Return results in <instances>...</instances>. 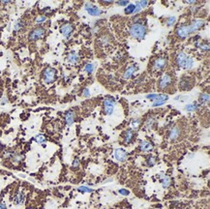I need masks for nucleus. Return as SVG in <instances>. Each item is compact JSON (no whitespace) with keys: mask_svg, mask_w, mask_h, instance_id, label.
I'll return each instance as SVG.
<instances>
[{"mask_svg":"<svg viewBox=\"0 0 210 209\" xmlns=\"http://www.w3.org/2000/svg\"><path fill=\"white\" fill-rule=\"evenodd\" d=\"M129 33L132 37L137 39L138 41H141L144 39L147 33V27L142 21L133 22L129 28Z\"/></svg>","mask_w":210,"mask_h":209,"instance_id":"obj_1","label":"nucleus"},{"mask_svg":"<svg viewBox=\"0 0 210 209\" xmlns=\"http://www.w3.org/2000/svg\"><path fill=\"white\" fill-rule=\"evenodd\" d=\"M175 63L179 68L184 70H190L193 68L194 66V59L193 58L186 54L183 52H180L176 54L175 56Z\"/></svg>","mask_w":210,"mask_h":209,"instance_id":"obj_2","label":"nucleus"},{"mask_svg":"<svg viewBox=\"0 0 210 209\" xmlns=\"http://www.w3.org/2000/svg\"><path fill=\"white\" fill-rule=\"evenodd\" d=\"M56 77H57V71L54 68L48 67L43 72V80H44L46 84H50L54 82L56 79Z\"/></svg>","mask_w":210,"mask_h":209,"instance_id":"obj_3","label":"nucleus"},{"mask_svg":"<svg viewBox=\"0 0 210 209\" xmlns=\"http://www.w3.org/2000/svg\"><path fill=\"white\" fill-rule=\"evenodd\" d=\"M172 81H173L172 76L169 73H166L158 80V88L160 90H165V89L169 88L172 84Z\"/></svg>","mask_w":210,"mask_h":209,"instance_id":"obj_4","label":"nucleus"},{"mask_svg":"<svg viewBox=\"0 0 210 209\" xmlns=\"http://www.w3.org/2000/svg\"><path fill=\"white\" fill-rule=\"evenodd\" d=\"M45 34H46V29L44 28V27L37 26L30 31L28 39L31 42H35V41H38V40H40V39H42L45 36Z\"/></svg>","mask_w":210,"mask_h":209,"instance_id":"obj_5","label":"nucleus"},{"mask_svg":"<svg viewBox=\"0 0 210 209\" xmlns=\"http://www.w3.org/2000/svg\"><path fill=\"white\" fill-rule=\"evenodd\" d=\"M103 104H104L105 114L111 115L112 113H113L114 107L116 106V101L113 98H111V97H107L106 99H104Z\"/></svg>","mask_w":210,"mask_h":209,"instance_id":"obj_6","label":"nucleus"},{"mask_svg":"<svg viewBox=\"0 0 210 209\" xmlns=\"http://www.w3.org/2000/svg\"><path fill=\"white\" fill-rule=\"evenodd\" d=\"M178 86H179V89L182 91L191 90L194 86V79L190 77H186V76L181 77Z\"/></svg>","mask_w":210,"mask_h":209,"instance_id":"obj_7","label":"nucleus"},{"mask_svg":"<svg viewBox=\"0 0 210 209\" xmlns=\"http://www.w3.org/2000/svg\"><path fill=\"white\" fill-rule=\"evenodd\" d=\"M168 65V60L165 57H158L152 62V69L153 71H162L166 68V66Z\"/></svg>","mask_w":210,"mask_h":209,"instance_id":"obj_8","label":"nucleus"},{"mask_svg":"<svg viewBox=\"0 0 210 209\" xmlns=\"http://www.w3.org/2000/svg\"><path fill=\"white\" fill-rule=\"evenodd\" d=\"M84 9L85 11L87 12V13L90 15H93V17H99V15H101L103 14V11L99 9L98 7L95 6L94 4H92V3H85V5H84Z\"/></svg>","mask_w":210,"mask_h":209,"instance_id":"obj_9","label":"nucleus"},{"mask_svg":"<svg viewBox=\"0 0 210 209\" xmlns=\"http://www.w3.org/2000/svg\"><path fill=\"white\" fill-rule=\"evenodd\" d=\"M205 25V21L203 19H194V21L188 24V27H189V30H190V33H195L197 32V30H200L201 27H203Z\"/></svg>","mask_w":210,"mask_h":209,"instance_id":"obj_10","label":"nucleus"},{"mask_svg":"<svg viewBox=\"0 0 210 209\" xmlns=\"http://www.w3.org/2000/svg\"><path fill=\"white\" fill-rule=\"evenodd\" d=\"M175 33H176V36L179 39H181V40H184V39L189 37V35L191 34V33H190L188 24H184V25L178 26L176 31H175Z\"/></svg>","mask_w":210,"mask_h":209,"instance_id":"obj_11","label":"nucleus"},{"mask_svg":"<svg viewBox=\"0 0 210 209\" xmlns=\"http://www.w3.org/2000/svg\"><path fill=\"white\" fill-rule=\"evenodd\" d=\"M73 31H74V26L71 23H64V24L60 27V32L64 36L65 39H69L71 37Z\"/></svg>","mask_w":210,"mask_h":209,"instance_id":"obj_12","label":"nucleus"},{"mask_svg":"<svg viewBox=\"0 0 210 209\" xmlns=\"http://www.w3.org/2000/svg\"><path fill=\"white\" fill-rule=\"evenodd\" d=\"M138 69H139L138 64H132V65H130L129 67H128L125 70V72H124V74H123V79H131V77H133L134 74L136 73V71H138Z\"/></svg>","mask_w":210,"mask_h":209,"instance_id":"obj_13","label":"nucleus"},{"mask_svg":"<svg viewBox=\"0 0 210 209\" xmlns=\"http://www.w3.org/2000/svg\"><path fill=\"white\" fill-rule=\"evenodd\" d=\"M181 135V130L178 126H173L169 132V138L172 141H175L179 138Z\"/></svg>","mask_w":210,"mask_h":209,"instance_id":"obj_14","label":"nucleus"},{"mask_svg":"<svg viewBox=\"0 0 210 209\" xmlns=\"http://www.w3.org/2000/svg\"><path fill=\"white\" fill-rule=\"evenodd\" d=\"M128 153L122 148H116L114 151V158L118 162H125L127 160Z\"/></svg>","mask_w":210,"mask_h":209,"instance_id":"obj_15","label":"nucleus"},{"mask_svg":"<svg viewBox=\"0 0 210 209\" xmlns=\"http://www.w3.org/2000/svg\"><path fill=\"white\" fill-rule=\"evenodd\" d=\"M139 148L141 151H142V152H150V151L153 150V144L150 141H139Z\"/></svg>","mask_w":210,"mask_h":209,"instance_id":"obj_16","label":"nucleus"},{"mask_svg":"<svg viewBox=\"0 0 210 209\" xmlns=\"http://www.w3.org/2000/svg\"><path fill=\"white\" fill-rule=\"evenodd\" d=\"M64 117H65L66 124H67L68 126H71L72 124L75 122V120H76V112L74 111V110H70L68 111H66Z\"/></svg>","mask_w":210,"mask_h":209,"instance_id":"obj_17","label":"nucleus"},{"mask_svg":"<svg viewBox=\"0 0 210 209\" xmlns=\"http://www.w3.org/2000/svg\"><path fill=\"white\" fill-rule=\"evenodd\" d=\"M146 98L149 100L154 101H167L169 99V96L167 94H157V93H153V94H147Z\"/></svg>","mask_w":210,"mask_h":209,"instance_id":"obj_18","label":"nucleus"},{"mask_svg":"<svg viewBox=\"0 0 210 209\" xmlns=\"http://www.w3.org/2000/svg\"><path fill=\"white\" fill-rule=\"evenodd\" d=\"M135 135H136V133L134 130H132V129L126 130L125 134H124V142H125L126 144H129V143L133 141V139L135 138Z\"/></svg>","mask_w":210,"mask_h":209,"instance_id":"obj_19","label":"nucleus"},{"mask_svg":"<svg viewBox=\"0 0 210 209\" xmlns=\"http://www.w3.org/2000/svg\"><path fill=\"white\" fill-rule=\"evenodd\" d=\"M25 200V194L23 192H18L14 196V202L17 205H21L24 202Z\"/></svg>","mask_w":210,"mask_h":209,"instance_id":"obj_20","label":"nucleus"},{"mask_svg":"<svg viewBox=\"0 0 210 209\" xmlns=\"http://www.w3.org/2000/svg\"><path fill=\"white\" fill-rule=\"evenodd\" d=\"M147 5H148V1H145V0H142V1H138L135 5L134 14H139L142 9L146 8Z\"/></svg>","mask_w":210,"mask_h":209,"instance_id":"obj_21","label":"nucleus"},{"mask_svg":"<svg viewBox=\"0 0 210 209\" xmlns=\"http://www.w3.org/2000/svg\"><path fill=\"white\" fill-rule=\"evenodd\" d=\"M159 178H160V181H161V183H162V186L164 188H169V186H170L172 180H170V178L168 175H166V174H160Z\"/></svg>","mask_w":210,"mask_h":209,"instance_id":"obj_22","label":"nucleus"},{"mask_svg":"<svg viewBox=\"0 0 210 209\" xmlns=\"http://www.w3.org/2000/svg\"><path fill=\"white\" fill-rule=\"evenodd\" d=\"M80 60V57L79 55L76 53V52H71L70 54H68V56H67V61L69 62V63H71V64H77V62H79Z\"/></svg>","mask_w":210,"mask_h":209,"instance_id":"obj_23","label":"nucleus"},{"mask_svg":"<svg viewBox=\"0 0 210 209\" xmlns=\"http://www.w3.org/2000/svg\"><path fill=\"white\" fill-rule=\"evenodd\" d=\"M155 122H156V118H155L154 115L148 116L145 121V128H147V129H152L153 126L155 125Z\"/></svg>","mask_w":210,"mask_h":209,"instance_id":"obj_24","label":"nucleus"},{"mask_svg":"<svg viewBox=\"0 0 210 209\" xmlns=\"http://www.w3.org/2000/svg\"><path fill=\"white\" fill-rule=\"evenodd\" d=\"M200 108V104L197 102H194L192 104H188L185 106V110L187 111H195Z\"/></svg>","mask_w":210,"mask_h":209,"instance_id":"obj_25","label":"nucleus"},{"mask_svg":"<svg viewBox=\"0 0 210 209\" xmlns=\"http://www.w3.org/2000/svg\"><path fill=\"white\" fill-rule=\"evenodd\" d=\"M210 101V96L208 93H201L200 95V98H199V102L201 104H208Z\"/></svg>","mask_w":210,"mask_h":209,"instance_id":"obj_26","label":"nucleus"},{"mask_svg":"<svg viewBox=\"0 0 210 209\" xmlns=\"http://www.w3.org/2000/svg\"><path fill=\"white\" fill-rule=\"evenodd\" d=\"M156 161H157V158L155 155H148L146 158V164L148 166H153L155 164H156Z\"/></svg>","mask_w":210,"mask_h":209,"instance_id":"obj_27","label":"nucleus"},{"mask_svg":"<svg viewBox=\"0 0 210 209\" xmlns=\"http://www.w3.org/2000/svg\"><path fill=\"white\" fill-rule=\"evenodd\" d=\"M23 158H24V157H23V155L15 152V153L14 154L13 158H12L11 160H12V162L14 163V164H18V163H21V162L23 160Z\"/></svg>","mask_w":210,"mask_h":209,"instance_id":"obj_28","label":"nucleus"},{"mask_svg":"<svg viewBox=\"0 0 210 209\" xmlns=\"http://www.w3.org/2000/svg\"><path fill=\"white\" fill-rule=\"evenodd\" d=\"M131 126H132V130H138L139 126H141V119L139 118H134L131 121Z\"/></svg>","mask_w":210,"mask_h":209,"instance_id":"obj_29","label":"nucleus"},{"mask_svg":"<svg viewBox=\"0 0 210 209\" xmlns=\"http://www.w3.org/2000/svg\"><path fill=\"white\" fill-rule=\"evenodd\" d=\"M99 41L101 43V45H102L103 46H107L110 45V43H111V39L108 38L107 35H104V36H102L100 39H99Z\"/></svg>","mask_w":210,"mask_h":209,"instance_id":"obj_30","label":"nucleus"},{"mask_svg":"<svg viewBox=\"0 0 210 209\" xmlns=\"http://www.w3.org/2000/svg\"><path fill=\"white\" fill-rule=\"evenodd\" d=\"M134 11H135V4H128V5L125 7L124 9V12H125L126 15H131V14H134Z\"/></svg>","mask_w":210,"mask_h":209,"instance_id":"obj_31","label":"nucleus"},{"mask_svg":"<svg viewBox=\"0 0 210 209\" xmlns=\"http://www.w3.org/2000/svg\"><path fill=\"white\" fill-rule=\"evenodd\" d=\"M24 25H25L24 21H23L22 19H18V21L15 22V26H14V30L15 31V32H18V31L21 30Z\"/></svg>","mask_w":210,"mask_h":209,"instance_id":"obj_32","label":"nucleus"},{"mask_svg":"<svg viewBox=\"0 0 210 209\" xmlns=\"http://www.w3.org/2000/svg\"><path fill=\"white\" fill-rule=\"evenodd\" d=\"M94 69H95V66H94V64H92V63H87V64H85V66H84V71H85V73L89 74V75L93 73Z\"/></svg>","mask_w":210,"mask_h":209,"instance_id":"obj_33","label":"nucleus"},{"mask_svg":"<svg viewBox=\"0 0 210 209\" xmlns=\"http://www.w3.org/2000/svg\"><path fill=\"white\" fill-rule=\"evenodd\" d=\"M176 22V17H174V15H172V17H169L168 18H167V21H166V24L167 26H172L174 25V23Z\"/></svg>","mask_w":210,"mask_h":209,"instance_id":"obj_34","label":"nucleus"},{"mask_svg":"<svg viewBox=\"0 0 210 209\" xmlns=\"http://www.w3.org/2000/svg\"><path fill=\"white\" fill-rule=\"evenodd\" d=\"M77 191L80 193H92L93 189L87 187V186H80V187L77 188Z\"/></svg>","mask_w":210,"mask_h":209,"instance_id":"obj_35","label":"nucleus"},{"mask_svg":"<svg viewBox=\"0 0 210 209\" xmlns=\"http://www.w3.org/2000/svg\"><path fill=\"white\" fill-rule=\"evenodd\" d=\"M35 141H36L37 143H39V144H44V143L46 141V139L45 138V135H38L36 138H35Z\"/></svg>","mask_w":210,"mask_h":209,"instance_id":"obj_36","label":"nucleus"},{"mask_svg":"<svg viewBox=\"0 0 210 209\" xmlns=\"http://www.w3.org/2000/svg\"><path fill=\"white\" fill-rule=\"evenodd\" d=\"M15 151H12V150H6L5 152H4V154H3V157L5 158V159H12L13 158V156H14V154H15Z\"/></svg>","mask_w":210,"mask_h":209,"instance_id":"obj_37","label":"nucleus"},{"mask_svg":"<svg viewBox=\"0 0 210 209\" xmlns=\"http://www.w3.org/2000/svg\"><path fill=\"white\" fill-rule=\"evenodd\" d=\"M195 45H196V46H197V48L201 49L203 50H206V52H208V50H209V46H208V45L200 44V43H196Z\"/></svg>","mask_w":210,"mask_h":209,"instance_id":"obj_38","label":"nucleus"},{"mask_svg":"<svg viewBox=\"0 0 210 209\" xmlns=\"http://www.w3.org/2000/svg\"><path fill=\"white\" fill-rule=\"evenodd\" d=\"M46 21V17H45V15H40V17H38L36 18V23L37 24H41V23L45 22Z\"/></svg>","mask_w":210,"mask_h":209,"instance_id":"obj_39","label":"nucleus"},{"mask_svg":"<svg viewBox=\"0 0 210 209\" xmlns=\"http://www.w3.org/2000/svg\"><path fill=\"white\" fill-rule=\"evenodd\" d=\"M80 159L76 158L75 160L73 161V164H72V169H77L80 166Z\"/></svg>","mask_w":210,"mask_h":209,"instance_id":"obj_40","label":"nucleus"},{"mask_svg":"<svg viewBox=\"0 0 210 209\" xmlns=\"http://www.w3.org/2000/svg\"><path fill=\"white\" fill-rule=\"evenodd\" d=\"M166 104V101H154L152 104V107H160Z\"/></svg>","mask_w":210,"mask_h":209,"instance_id":"obj_41","label":"nucleus"},{"mask_svg":"<svg viewBox=\"0 0 210 209\" xmlns=\"http://www.w3.org/2000/svg\"><path fill=\"white\" fill-rule=\"evenodd\" d=\"M118 193H119L121 196H128V195L130 194V192L128 191L127 189H119V190H118Z\"/></svg>","mask_w":210,"mask_h":209,"instance_id":"obj_42","label":"nucleus"},{"mask_svg":"<svg viewBox=\"0 0 210 209\" xmlns=\"http://www.w3.org/2000/svg\"><path fill=\"white\" fill-rule=\"evenodd\" d=\"M116 4L119 6H125L126 7L128 4H129V1H127V0H122V1H117Z\"/></svg>","mask_w":210,"mask_h":209,"instance_id":"obj_43","label":"nucleus"},{"mask_svg":"<svg viewBox=\"0 0 210 209\" xmlns=\"http://www.w3.org/2000/svg\"><path fill=\"white\" fill-rule=\"evenodd\" d=\"M83 95L84 97H86V98H88V97H90V91H89V89L88 88H84L83 89Z\"/></svg>","mask_w":210,"mask_h":209,"instance_id":"obj_44","label":"nucleus"},{"mask_svg":"<svg viewBox=\"0 0 210 209\" xmlns=\"http://www.w3.org/2000/svg\"><path fill=\"white\" fill-rule=\"evenodd\" d=\"M8 103V98L7 97H3V98L1 99V101H0V104H5Z\"/></svg>","mask_w":210,"mask_h":209,"instance_id":"obj_45","label":"nucleus"},{"mask_svg":"<svg viewBox=\"0 0 210 209\" xmlns=\"http://www.w3.org/2000/svg\"><path fill=\"white\" fill-rule=\"evenodd\" d=\"M102 4H105V5H108V4L113 3V1H111V0H107V1H101Z\"/></svg>","mask_w":210,"mask_h":209,"instance_id":"obj_46","label":"nucleus"},{"mask_svg":"<svg viewBox=\"0 0 210 209\" xmlns=\"http://www.w3.org/2000/svg\"><path fill=\"white\" fill-rule=\"evenodd\" d=\"M0 209H7L6 204L4 202H0Z\"/></svg>","mask_w":210,"mask_h":209,"instance_id":"obj_47","label":"nucleus"},{"mask_svg":"<svg viewBox=\"0 0 210 209\" xmlns=\"http://www.w3.org/2000/svg\"><path fill=\"white\" fill-rule=\"evenodd\" d=\"M1 3H2V4H4V5H5V4H9V3H11V1H9V0H3V1H1Z\"/></svg>","mask_w":210,"mask_h":209,"instance_id":"obj_48","label":"nucleus"},{"mask_svg":"<svg viewBox=\"0 0 210 209\" xmlns=\"http://www.w3.org/2000/svg\"><path fill=\"white\" fill-rule=\"evenodd\" d=\"M185 3H187V4H196V1H195V0H191V1H185Z\"/></svg>","mask_w":210,"mask_h":209,"instance_id":"obj_49","label":"nucleus"},{"mask_svg":"<svg viewBox=\"0 0 210 209\" xmlns=\"http://www.w3.org/2000/svg\"><path fill=\"white\" fill-rule=\"evenodd\" d=\"M111 181H112L111 178H108V180H105V181H104V183H108V182H111Z\"/></svg>","mask_w":210,"mask_h":209,"instance_id":"obj_50","label":"nucleus"},{"mask_svg":"<svg viewBox=\"0 0 210 209\" xmlns=\"http://www.w3.org/2000/svg\"><path fill=\"white\" fill-rule=\"evenodd\" d=\"M180 98H182V96H181V95H178V96H176L174 99H175V100H178V99H180Z\"/></svg>","mask_w":210,"mask_h":209,"instance_id":"obj_51","label":"nucleus"},{"mask_svg":"<svg viewBox=\"0 0 210 209\" xmlns=\"http://www.w3.org/2000/svg\"><path fill=\"white\" fill-rule=\"evenodd\" d=\"M0 96H1V95H0Z\"/></svg>","mask_w":210,"mask_h":209,"instance_id":"obj_52","label":"nucleus"}]
</instances>
